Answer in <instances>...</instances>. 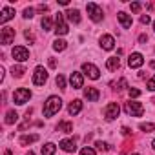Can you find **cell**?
<instances>
[{"label":"cell","instance_id":"1","mask_svg":"<svg viewBox=\"0 0 155 155\" xmlns=\"http://www.w3.org/2000/svg\"><path fill=\"white\" fill-rule=\"evenodd\" d=\"M62 108V99L57 95L48 97V101L44 102V117H53L55 113H58Z\"/></svg>","mask_w":155,"mask_h":155},{"label":"cell","instance_id":"2","mask_svg":"<svg viewBox=\"0 0 155 155\" xmlns=\"http://www.w3.org/2000/svg\"><path fill=\"white\" fill-rule=\"evenodd\" d=\"M124 111L128 115H131V117H140L144 113V106L140 102H137V101H128L124 104Z\"/></svg>","mask_w":155,"mask_h":155},{"label":"cell","instance_id":"3","mask_svg":"<svg viewBox=\"0 0 155 155\" xmlns=\"http://www.w3.org/2000/svg\"><path fill=\"white\" fill-rule=\"evenodd\" d=\"M48 82V69L44 66H37L33 71V84L35 86H44Z\"/></svg>","mask_w":155,"mask_h":155},{"label":"cell","instance_id":"4","mask_svg":"<svg viewBox=\"0 0 155 155\" xmlns=\"http://www.w3.org/2000/svg\"><path fill=\"white\" fill-rule=\"evenodd\" d=\"M68 31H69V28H68L66 18H64V13H57V18H55V33H57V38L58 37H64Z\"/></svg>","mask_w":155,"mask_h":155},{"label":"cell","instance_id":"5","mask_svg":"<svg viewBox=\"0 0 155 155\" xmlns=\"http://www.w3.org/2000/svg\"><path fill=\"white\" fill-rule=\"evenodd\" d=\"M29 99H31V91H29L28 88H18V90H15V93H13V101H15V104H18V106L29 102Z\"/></svg>","mask_w":155,"mask_h":155},{"label":"cell","instance_id":"6","mask_svg":"<svg viewBox=\"0 0 155 155\" xmlns=\"http://www.w3.org/2000/svg\"><path fill=\"white\" fill-rule=\"evenodd\" d=\"M86 11H88V15H90V18L93 20V22H102V18H104V13H102V9L95 4V2H90L88 6H86Z\"/></svg>","mask_w":155,"mask_h":155},{"label":"cell","instance_id":"7","mask_svg":"<svg viewBox=\"0 0 155 155\" xmlns=\"http://www.w3.org/2000/svg\"><path fill=\"white\" fill-rule=\"evenodd\" d=\"M15 40V28H9V26H4L2 29H0V44H11Z\"/></svg>","mask_w":155,"mask_h":155},{"label":"cell","instance_id":"8","mask_svg":"<svg viewBox=\"0 0 155 155\" xmlns=\"http://www.w3.org/2000/svg\"><path fill=\"white\" fill-rule=\"evenodd\" d=\"M82 73L88 75L91 81H97L99 77H101V69H99L95 64H91V62H84V64H82Z\"/></svg>","mask_w":155,"mask_h":155},{"label":"cell","instance_id":"9","mask_svg":"<svg viewBox=\"0 0 155 155\" xmlns=\"http://www.w3.org/2000/svg\"><path fill=\"white\" fill-rule=\"evenodd\" d=\"M11 55H13V58H15L17 62H26V60L29 58V51H28V48H24V46H15L13 51H11Z\"/></svg>","mask_w":155,"mask_h":155},{"label":"cell","instance_id":"10","mask_svg":"<svg viewBox=\"0 0 155 155\" xmlns=\"http://www.w3.org/2000/svg\"><path fill=\"white\" fill-rule=\"evenodd\" d=\"M119 113H120V108H119L117 102H110V104L104 108V117H106V120H115V119L119 117Z\"/></svg>","mask_w":155,"mask_h":155},{"label":"cell","instance_id":"11","mask_svg":"<svg viewBox=\"0 0 155 155\" xmlns=\"http://www.w3.org/2000/svg\"><path fill=\"white\" fill-rule=\"evenodd\" d=\"M69 84H71L75 90H81V88L84 86V75H82L81 71H73V73L69 75Z\"/></svg>","mask_w":155,"mask_h":155},{"label":"cell","instance_id":"12","mask_svg":"<svg viewBox=\"0 0 155 155\" xmlns=\"http://www.w3.org/2000/svg\"><path fill=\"white\" fill-rule=\"evenodd\" d=\"M117 18H119V22H120V26H122L124 29H130L131 24H133L131 15H128V13H124V11H119V13H117Z\"/></svg>","mask_w":155,"mask_h":155},{"label":"cell","instance_id":"13","mask_svg":"<svg viewBox=\"0 0 155 155\" xmlns=\"http://www.w3.org/2000/svg\"><path fill=\"white\" fill-rule=\"evenodd\" d=\"M99 42H101V48L106 49V51H111V49L115 48V38H113L111 35H102Z\"/></svg>","mask_w":155,"mask_h":155},{"label":"cell","instance_id":"14","mask_svg":"<svg viewBox=\"0 0 155 155\" xmlns=\"http://www.w3.org/2000/svg\"><path fill=\"white\" fill-rule=\"evenodd\" d=\"M142 64H144V57L140 53H131L128 57V66L130 68H140Z\"/></svg>","mask_w":155,"mask_h":155},{"label":"cell","instance_id":"15","mask_svg":"<svg viewBox=\"0 0 155 155\" xmlns=\"http://www.w3.org/2000/svg\"><path fill=\"white\" fill-rule=\"evenodd\" d=\"M58 146H60V150H64V151H68V153H73V151L77 150V144H75L73 139H62V140L58 142Z\"/></svg>","mask_w":155,"mask_h":155},{"label":"cell","instance_id":"16","mask_svg":"<svg viewBox=\"0 0 155 155\" xmlns=\"http://www.w3.org/2000/svg\"><path fill=\"white\" fill-rule=\"evenodd\" d=\"M15 17V8H4L2 11H0V24H6L8 20H11Z\"/></svg>","mask_w":155,"mask_h":155},{"label":"cell","instance_id":"17","mask_svg":"<svg viewBox=\"0 0 155 155\" xmlns=\"http://www.w3.org/2000/svg\"><path fill=\"white\" fill-rule=\"evenodd\" d=\"M81 110H82V101H79V99L71 101V102H69V106H68V113H69V115H77V113H81Z\"/></svg>","mask_w":155,"mask_h":155},{"label":"cell","instance_id":"18","mask_svg":"<svg viewBox=\"0 0 155 155\" xmlns=\"http://www.w3.org/2000/svg\"><path fill=\"white\" fill-rule=\"evenodd\" d=\"M84 97H86L90 102H97L99 97H101V93H99L97 88H86V90H84Z\"/></svg>","mask_w":155,"mask_h":155},{"label":"cell","instance_id":"19","mask_svg":"<svg viewBox=\"0 0 155 155\" xmlns=\"http://www.w3.org/2000/svg\"><path fill=\"white\" fill-rule=\"evenodd\" d=\"M66 17H68V20L71 22V24H81V11L79 9H69L68 13H64Z\"/></svg>","mask_w":155,"mask_h":155},{"label":"cell","instance_id":"20","mask_svg":"<svg viewBox=\"0 0 155 155\" xmlns=\"http://www.w3.org/2000/svg\"><path fill=\"white\" fill-rule=\"evenodd\" d=\"M106 68H108L110 71H117V69L120 68V60H119L117 57H110V58L106 60Z\"/></svg>","mask_w":155,"mask_h":155},{"label":"cell","instance_id":"21","mask_svg":"<svg viewBox=\"0 0 155 155\" xmlns=\"http://www.w3.org/2000/svg\"><path fill=\"white\" fill-rule=\"evenodd\" d=\"M57 131H62V133H71L73 131V124L69 120H62L57 124Z\"/></svg>","mask_w":155,"mask_h":155},{"label":"cell","instance_id":"22","mask_svg":"<svg viewBox=\"0 0 155 155\" xmlns=\"http://www.w3.org/2000/svg\"><path fill=\"white\" fill-rule=\"evenodd\" d=\"M38 140V135L37 133H31V135H22L20 137V146H28V144H31V142H37Z\"/></svg>","mask_w":155,"mask_h":155},{"label":"cell","instance_id":"23","mask_svg":"<svg viewBox=\"0 0 155 155\" xmlns=\"http://www.w3.org/2000/svg\"><path fill=\"white\" fill-rule=\"evenodd\" d=\"M68 48V42L66 40H62V38H55L53 40V49L55 51H64Z\"/></svg>","mask_w":155,"mask_h":155},{"label":"cell","instance_id":"24","mask_svg":"<svg viewBox=\"0 0 155 155\" xmlns=\"http://www.w3.org/2000/svg\"><path fill=\"white\" fill-rule=\"evenodd\" d=\"M55 151H57V146L53 142H48L42 146V155H55Z\"/></svg>","mask_w":155,"mask_h":155},{"label":"cell","instance_id":"25","mask_svg":"<svg viewBox=\"0 0 155 155\" xmlns=\"http://www.w3.org/2000/svg\"><path fill=\"white\" fill-rule=\"evenodd\" d=\"M17 120H18V113L15 110H11V111L6 113V124H15Z\"/></svg>","mask_w":155,"mask_h":155},{"label":"cell","instance_id":"26","mask_svg":"<svg viewBox=\"0 0 155 155\" xmlns=\"http://www.w3.org/2000/svg\"><path fill=\"white\" fill-rule=\"evenodd\" d=\"M42 29H44V31H51V29H53V20H51L49 17H44V18H42ZM53 31H55V29H53Z\"/></svg>","mask_w":155,"mask_h":155},{"label":"cell","instance_id":"27","mask_svg":"<svg viewBox=\"0 0 155 155\" xmlns=\"http://www.w3.org/2000/svg\"><path fill=\"white\" fill-rule=\"evenodd\" d=\"M139 128H140L142 131H146V133L155 131V124H153V122H140V124H139Z\"/></svg>","mask_w":155,"mask_h":155},{"label":"cell","instance_id":"28","mask_svg":"<svg viewBox=\"0 0 155 155\" xmlns=\"http://www.w3.org/2000/svg\"><path fill=\"white\" fill-rule=\"evenodd\" d=\"M24 73H26L24 66H13V69H11V75H13V77H22Z\"/></svg>","mask_w":155,"mask_h":155},{"label":"cell","instance_id":"29","mask_svg":"<svg viewBox=\"0 0 155 155\" xmlns=\"http://www.w3.org/2000/svg\"><path fill=\"white\" fill-rule=\"evenodd\" d=\"M55 82H57V86H58V88L66 90V79H64V75H57V79H55Z\"/></svg>","mask_w":155,"mask_h":155},{"label":"cell","instance_id":"30","mask_svg":"<svg viewBox=\"0 0 155 155\" xmlns=\"http://www.w3.org/2000/svg\"><path fill=\"white\" fill-rule=\"evenodd\" d=\"M95 146H97V150H101V151H108V150H110V144H108V142H102V140H97Z\"/></svg>","mask_w":155,"mask_h":155},{"label":"cell","instance_id":"31","mask_svg":"<svg viewBox=\"0 0 155 155\" xmlns=\"http://www.w3.org/2000/svg\"><path fill=\"white\" fill-rule=\"evenodd\" d=\"M33 15H35V9H33V8H26L22 17H24V18H33Z\"/></svg>","mask_w":155,"mask_h":155},{"label":"cell","instance_id":"32","mask_svg":"<svg viewBox=\"0 0 155 155\" xmlns=\"http://www.w3.org/2000/svg\"><path fill=\"white\" fill-rule=\"evenodd\" d=\"M81 155H97V153H95V150H93V148L86 146V148H82V150H81Z\"/></svg>","mask_w":155,"mask_h":155},{"label":"cell","instance_id":"33","mask_svg":"<svg viewBox=\"0 0 155 155\" xmlns=\"http://www.w3.org/2000/svg\"><path fill=\"white\" fill-rule=\"evenodd\" d=\"M140 8H142V4H140V2H131V4H130V9H131L133 13L140 11Z\"/></svg>","mask_w":155,"mask_h":155},{"label":"cell","instance_id":"34","mask_svg":"<svg viewBox=\"0 0 155 155\" xmlns=\"http://www.w3.org/2000/svg\"><path fill=\"white\" fill-rule=\"evenodd\" d=\"M130 97H131V99L140 97V90H137V88H130Z\"/></svg>","mask_w":155,"mask_h":155},{"label":"cell","instance_id":"35","mask_svg":"<svg viewBox=\"0 0 155 155\" xmlns=\"http://www.w3.org/2000/svg\"><path fill=\"white\" fill-rule=\"evenodd\" d=\"M148 90H150V91H155V75L148 81Z\"/></svg>","mask_w":155,"mask_h":155},{"label":"cell","instance_id":"36","mask_svg":"<svg viewBox=\"0 0 155 155\" xmlns=\"http://www.w3.org/2000/svg\"><path fill=\"white\" fill-rule=\"evenodd\" d=\"M140 24H150V15H142L140 17Z\"/></svg>","mask_w":155,"mask_h":155},{"label":"cell","instance_id":"37","mask_svg":"<svg viewBox=\"0 0 155 155\" xmlns=\"http://www.w3.org/2000/svg\"><path fill=\"white\" fill-rule=\"evenodd\" d=\"M130 133H131V130H130V128H126V126H124V128H122V135H130Z\"/></svg>","mask_w":155,"mask_h":155},{"label":"cell","instance_id":"38","mask_svg":"<svg viewBox=\"0 0 155 155\" xmlns=\"http://www.w3.org/2000/svg\"><path fill=\"white\" fill-rule=\"evenodd\" d=\"M58 4H60V6H68V4H69V0H58Z\"/></svg>","mask_w":155,"mask_h":155},{"label":"cell","instance_id":"39","mask_svg":"<svg viewBox=\"0 0 155 155\" xmlns=\"http://www.w3.org/2000/svg\"><path fill=\"white\" fill-rule=\"evenodd\" d=\"M4 81V68H0V82Z\"/></svg>","mask_w":155,"mask_h":155},{"label":"cell","instance_id":"40","mask_svg":"<svg viewBox=\"0 0 155 155\" xmlns=\"http://www.w3.org/2000/svg\"><path fill=\"white\" fill-rule=\"evenodd\" d=\"M139 40H140V42H146V40H148V37H146V35H140V37H139Z\"/></svg>","mask_w":155,"mask_h":155},{"label":"cell","instance_id":"41","mask_svg":"<svg viewBox=\"0 0 155 155\" xmlns=\"http://www.w3.org/2000/svg\"><path fill=\"white\" fill-rule=\"evenodd\" d=\"M49 66H51V68H55V66H57V62H55V58H49Z\"/></svg>","mask_w":155,"mask_h":155},{"label":"cell","instance_id":"42","mask_svg":"<svg viewBox=\"0 0 155 155\" xmlns=\"http://www.w3.org/2000/svg\"><path fill=\"white\" fill-rule=\"evenodd\" d=\"M38 9H40V11H48V6H44V4H42V6H38Z\"/></svg>","mask_w":155,"mask_h":155},{"label":"cell","instance_id":"43","mask_svg":"<svg viewBox=\"0 0 155 155\" xmlns=\"http://www.w3.org/2000/svg\"><path fill=\"white\" fill-rule=\"evenodd\" d=\"M4 155H11V151H9V150H8V151H4Z\"/></svg>","mask_w":155,"mask_h":155},{"label":"cell","instance_id":"44","mask_svg":"<svg viewBox=\"0 0 155 155\" xmlns=\"http://www.w3.org/2000/svg\"><path fill=\"white\" fill-rule=\"evenodd\" d=\"M151 148H153V150H155V139H153V142H151Z\"/></svg>","mask_w":155,"mask_h":155},{"label":"cell","instance_id":"45","mask_svg":"<svg viewBox=\"0 0 155 155\" xmlns=\"http://www.w3.org/2000/svg\"><path fill=\"white\" fill-rule=\"evenodd\" d=\"M153 31H155V20H153Z\"/></svg>","mask_w":155,"mask_h":155},{"label":"cell","instance_id":"46","mask_svg":"<svg viewBox=\"0 0 155 155\" xmlns=\"http://www.w3.org/2000/svg\"><path fill=\"white\" fill-rule=\"evenodd\" d=\"M131 155H139V153H131Z\"/></svg>","mask_w":155,"mask_h":155}]
</instances>
